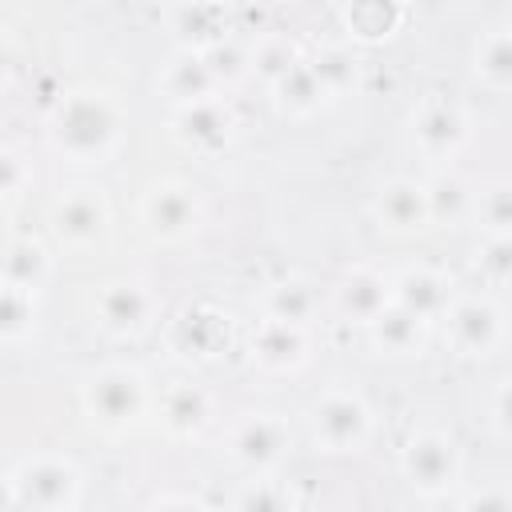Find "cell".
I'll return each mask as SVG.
<instances>
[{"label":"cell","mask_w":512,"mask_h":512,"mask_svg":"<svg viewBox=\"0 0 512 512\" xmlns=\"http://www.w3.org/2000/svg\"><path fill=\"white\" fill-rule=\"evenodd\" d=\"M48 140L56 152L80 164H100L120 144V108L108 92L72 88L56 100L48 120Z\"/></svg>","instance_id":"6da1fadb"},{"label":"cell","mask_w":512,"mask_h":512,"mask_svg":"<svg viewBox=\"0 0 512 512\" xmlns=\"http://www.w3.org/2000/svg\"><path fill=\"white\" fill-rule=\"evenodd\" d=\"M8 504L12 508H36V512H72L80 504V468L64 456H32L20 460L8 480Z\"/></svg>","instance_id":"7a4b0ae2"},{"label":"cell","mask_w":512,"mask_h":512,"mask_svg":"<svg viewBox=\"0 0 512 512\" xmlns=\"http://www.w3.org/2000/svg\"><path fill=\"white\" fill-rule=\"evenodd\" d=\"M84 408L96 424L120 432L128 424H136L148 408V380L128 368V364H108V368H96L88 380H84Z\"/></svg>","instance_id":"3957f363"},{"label":"cell","mask_w":512,"mask_h":512,"mask_svg":"<svg viewBox=\"0 0 512 512\" xmlns=\"http://www.w3.org/2000/svg\"><path fill=\"white\" fill-rule=\"evenodd\" d=\"M312 436L324 452H356L372 436V408L360 392H324L312 404Z\"/></svg>","instance_id":"277c9868"},{"label":"cell","mask_w":512,"mask_h":512,"mask_svg":"<svg viewBox=\"0 0 512 512\" xmlns=\"http://www.w3.org/2000/svg\"><path fill=\"white\" fill-rule=\"evenodd\" d=\"M140 224L152 240L176 244L200 224V196L184 180H156L140 200Z\"/></svg>","instance_id":"5b68a950"},{"label":"cell","mask_w":512,"mask_h":512,"mask_svg":"<svg viewBox=\"0 0 512 512\" xmlns=\"http://www.w3.org/2000/svg\"><path fill=\"white\" fill-rule=\"evenodd\" d=\"M400 468H404V480L424 492V496H440L456 484L460 476V448L452 436L444 432H416L404 452H400Z\"/></svg>","instance_id":"8992f818"},{"label":"cell","mask_w":512,"mask_h":512,"mask_svg":"<svg viewBox=\"0 0 512 512\" xmlns=\"http://www.w3.org/2000/svg\"><path fill=\"white\" fill-rule=\"evenodd\" d=\"M284 448H288V428L272 412H248L228 432V456L252 476L272 472L284 460Z\"/></svg>","instance_id":"52a82bcc"},{"label":"cell","mask_w":512,"mask_h":512,"mask_svg":"<svg viewBox=\"0 0 512 512\" xmlns=\"http://www.w3.org/2000/svg\"><path fill=\"white\" fill-rule=\"evenodd\" d=\"M232 132H236V116L220 96H204L172 108V136L188 152H200V156L224 152Z\"/></svg>","instance_id":"ba28073f"},{"label":"cell","mask_w":512,"mask_h":512,"mask_svg":"<svg viewBox=\"0 0 512 512\" xmlns=\"http://www.w3.org/2000/svg\"><path fill=\"white\" fill-rule=\"evenodd\" d=\"M448 320V340L456 352L464 356H488L500 336H504V316L492 300L484 296H464V300H452V308L444 312Z\"/></svg>","instance_id":"9c48e42d"},{"label":"cell","mask_w":512,"mask_h":512,"mask_svg":"<svg viewBox=\"0 0 512 512\" xmlns=\"http://www.w3.org/2000/svg\"><path fill=\"white\" fill-rule=\"evenodd\" d=\"M152 292L136 280H116V284H104L100 296H96V320L104 332L112 336H136L148 328L152 320Z\"/></svg>","instance_id":"30bf717a"},{"label":"cell","mask_w":512,"mask_h":512,"mask_svg":"<svg viewBox=\"0 0 512 512\" xmlns=\"http://www.w3.org/2000/svg\"><path fill=\"white\" fill-rule=\"evenodd\" d=\"M108 224V204L100 192L92 188H72L64 192L56 204H52V228L64 244L72 248H84V244H96L100 232Z\"/></svg>","instance_id":"8fae6325"},{"label":"cell","mask_w":512,"mask_h":512,"mask_svg":"<svg viewBox=\"0 0 512 512\" xmlns=\"http://www.w3.org/2000/svg\"><path fill=\"white\" fill-rule=\"evenodd\" d=\"M332 300H336L340 316L368 324L372 316H380V312L396 300V292H392V280H388L384 272H376V268H368V264H356V268H348V272L336 280Z\"/></svg>","instance_id":"7c38bea8"},{"label":"cell","mask_w":512,"mask_h":512,"mask_svg":"<svg viewBox=\"0 0 512 512\" xmlns=\"http://www.w3.org/2000/svg\"><path fill=\"white\" fill-rule=\"evenodd\" d=\"M412 132H416V148L428 160H452L468 140V116L456 104L436 100V104H424L416 112Z\"/></svg>","instance_id":"4fadbf2b"},{"label":"cell","mask_w":512,"mask_h":512,"mask_svg":"<svg viewBox=\"0 0 512 512\" xmlns=\"http://www.w3.org/2000/svg\"><path fill=\"white\" fill-rule=\"evenodd\" d=\"M252 356L268 372H296L308 360V324L268 316L252 336Z\"/></svg>","instance_id":"5bb4252c"},{"label":"cell","mask_w":512,"mask_h":512,"mask_svg":"<svg viewBox=\"0 0 512 512\" xmlns=\"http://www.w3.org/2000/svg\"><path fill=\"white\" fill-rule=\"evenodd\" d=\"M376 220L380 228L388 232H416V228H428L432 224V212H428V188L408 180V176H396L388 180L380 192H376Z\"/></svg>","instance_id":"9a60e30c"},{"label":"cell","mask_w":512,"mask_h":512,"mask_svg":"<svg viewBox=\"0 0 512 512\" xmlns=\"http://www.w3.org/2000/svg\"><path fill=\"white\" fill-rule=\"evenodd\" d=\"M216 88H220V80L212 76V68H208V60H204L200 48H180V52H172L168 64L160 68V92L172 100V108H176V104L204 100V96H212Z\"/></svg>","instance_id":"2e32d148"},{"label":"cell","mask_w":512,"mask_h":512,"mask_svg":"<svg viewBox=\"0 0 512 512\" xmlns=\"http://www.w3.org/2000/svg\"><path fill=\"white\" fill-rule=\"evenodd\" d=\"M392 292L404 308H412L416 316L424 320H436L452 308V280L428 264H416V268H404L396 280H392Z\"/></svg>","instance_id":"e0dca14e"},{"label":"cell","mask_w":512,"mask_h":512,"mask_svg":"<svg viewBox=\"0 0 512 512\" xmlns=\"http://www.w3.org/2000/svg\"><path fill=\"white\" fill-rule=\"evenodd\" d=\"M160 420H164V428H168L172 436L192 440V436H200V432L208 428V420H212V396H208L200 384H188V380L168 384L164 396H160Z\"/></svg>","instance_id":"ac0fdd59"},{"label":"cell","mask_w":512,"mask_h":512,"mask_svg":"<svg viewBox=\"0 0 512 512\" xmlns=\"http://www.w3.org/2000/svg\"><path fill=\"white\" fill-rule=\"evenodd\" d=\"M424 316H416L412 308H404L400 300H392L380 316L368 320V336L380 352L388 356H408V352H420L424 348Z\"/></svg>","instance_id":"d6986e66"},{"label":"cell","mask_w":512,"mask_h":512,"mask_svg":"<svg viewBox=\"0 0 512 512\" xmlns=\"http://www.w3.org/2000/svg\"><path fill=\"white\" fill-rule=\"evenodd\" d=\"M224 340H228V320L216 308H204V304L180 312V320L172 328V344L184 356H212Z\"/></svg>","instance_id":"ffe728a7"},{"label":"cell","mask_w":512,"mask_h":512,"mask_svg":"<svg viewBox=\"0 0 512 512\" xmlns=\"http://www.w3.org/2000/svg\"><path fill=\"white\" fill-rule=\"evenodd\" d=\"M52 272V256L36 236H12L4 244V284L40 292Z\"/></svg>","instance_id":"44dd1931"},{"label":"cell","mask_w":512,"mask_h":512,"mask_svg":"<svg viewBox=\"0 0 512 512\" xmlns=\"http://www.w3.org/2000/svg\"><path fill=\"white\" fill-rule=\"evenodd\" d=\"M428 212H432V224H460V220H468L472 212H476V196H472V188H468V180L464 176H456V172H440V176H432L428 184Z\"/></svg>","instance_id":"7402d4cb"},{"label":"cell","mask_w":512,"mask_h":512,"mask_svg":"<svg viewBox=\"0 0 512 512\" xmlns=\"http://www.w3.org/2000/svg\"><path fill=\"white\" fill-rule=\"evenodd\" d=\"M272 92H276V104H280L288 116H312V112L328 100V92H324V84L316 80L308 56H304L296 68H288V72L272 84Z\"/></svg>","instance_id":"603a6c76"},{"label":"cell","mask_w":512,"mask_h":512,"mask_svg":"<svg viewBox=\"0 0 512 512\" xmlns=\"http://www.w3.org/2000/svg\"><path fill=\"white\" fill-rule=\"evenodd\" d=\"M176 32L184 48H208L224 40V4L220 0H184L176 12Z\"/></svg>","instance_id":"cb8c5ba5"},{"label":"cell","mask_w":512,"mask_h":512,"mask_svg":"<svg viewBox=\"0 0 512 512\" xmlns=\"http://www.w3.org/2000/svg\"><path fill=\"white\" fill-rule=\"evenodd\" d=\"M316 304H320V296L304 276L276 280L264 296V312L276 316V320H292V324H308L316 316Z\"/></svg>","instance_id":"d4e9b609"},{"label":"cell","mask_w":512,"mask_h":512,"mask_svg":"<svg viewBox=\"0 0 512 512\" xmlns=\"http://www.w3.org/2000/svg\"><path fill=\"white\" fill-rule=\"evenodd\" d=\"M308 64H312L316 80L324 84L328 100H332V96H348V92H356V84H360V60H356L348 48H340V44H328V48L312 52Z\"/></svg>","instance_id":"484cf974"},{"label":"cell","mask_w":512,"mask_h":512,"mask_svg":"<svg viewBox=\"0 0 512 512\" xmlns=\"http://www.w3.org/2000/svg\"><path fill=\"white\" fill-rule=\"evenodd\" d=\"M476 76L496 92H512V28H496L476 44Z\"/></svg>","instance_id":"4316f807"},{"label":"cell","mask_w":512,"mask_h":512,"mask_svg":"<svg viewBox=\"0 0 512 512\" xmlns=\"http://www.w3.org/2000/svg\"><path fill=\"white\" fill-rule=\"evenodd\" d=\"M32 328H36V292L4 284L0 288V340L20 344Z\"/></svg>","instance_id":"83f0119b"},{"label":"cell","mask_w":512,"mask_h":512,"mask_svg":"<svg viewBox=\"0 0 512 512\" xmlns=\"http://www.w3.org/2000/svg\"><path fill=\"white\" fill-rule=\"evenodd\" d=\"M304 60V52H300V44L296 40H288V36H260L256 44H252V72L260 76V80H268V84H276L288 68H296Z\"/></svg>","instance_id":"f1b7e54d"},{"label":"cell","mask_w":512,"mask_h":512,"mask_svg":"<svg viewBox=\"0 0 512 512\" xmlns=\"http://www.w3.org/2000/svg\"><path fill=\"white\" fill-rule=\"evenodd\" d=\"M396 24H400L396 0H352L348 4V28L364 40H384Z\"/></svg>","instance_id":"f546056e"},{"label":"cell","mask_w":512,"mask_h":512,"mask_svg":"<svg viewBox=\"0 0 512 512\" xmlns=\"http://www.w3.org/2000/svg\"><path fill=\"white\" fill-rule=\"evenodd\" d=\"M200 52H204V60H208V68H212V76L220 84H232V80H240V76L252 72V48H240L228 36L216 40V44H208V48H200Z\"/></svg>","instance_id":"4dcf8cb0"},{"label":"cell","mask_w":512,"mask_h":512,"mask_svg":"<svg viewBox=\"0 0 512 512\" xmlns=\"http://www.w3.org/2000/svg\"><path fill=\"white\" fill-rule=\"evenodd\" d=\"M476 268L492 284H512V232H488V240L476 248Z\"/></svg>","instance_id":"1f68e13d"},{"label":"cell","mask_w":512,"mask_h":512,"mask_svg":"<svg viewBox=\"0 0 512 512\" xmlns=\"http://www.w3.org/2000/svg\"><path fill=\"white\" fill-rule=\"evenodd\" d=\"M476 216L488 232H512V184H492L476 200Z\"/></svg>","instance_id":"d6a6232c"},{"label":"cell","mask_w":512,"mask_h":512,"mask_svg":"<svg viewBox=\"0 0 512 512\" xmlns=\"http://www.w3.org/2000/svg\"><path fill=\"white\" fill-rule=\"evenodd\" d=\"M232 504H236V508H256V512H264V508H284V504H292V496H288V488H280V484H272V480H248V484L232 496Z\"/></svg>","instance_id":"836d02e7"},{"label":"cell","mask_w":512,"mask_h":512,"mask_svg":"<svg viewBox=\"0 0 512 512\" xmlns=\"http://www.w3.org/2000/svg\"><path fill=\"white\" fill-rule=\"evenodd\" d=\"M0 164H4V200L16 204L24 196V188L32 184V168L24 164V156L16 148H4V160Z\"/></svg>","instance_id":"e575fe53"},{"label":"cell","mask_w":512,"mask_h":512,"mask_svg":"<svg viewBox=\"0 0 512 512\" xmlns=\"http://www.w3.org/2000/svg\"><path fill=\"white\" fill-rule=\"evenodd\" d=\"M492 420H496V428H500L504 436H512V376L500 380V388H496V396H492Z\"/></svg>","instance_id":"d590c367"},{"label":"cell","mask_w":512,"mask_h":512,"mask_svg":"<svg viewBox=\"0 0 512 512\" xmlns=\"http://www.w3.org/2000/svg\"><path fill=\"white\" fill-rule=\"evenodd\" d=\"M464 504H472V508H508L512 496L508 492H476V496H464Z\"/></svg>","instance_id":"8d00e7d4"},{"label":"cell","mask_w":512,"mask_h":512,"mask_svg":"<svg viewBox=\"0 0 512 512\" xmlns=\"http://www.w3.org/2000/svg\"><path fill=\"white\" fill-rule=\"evenodd\" d=\"M152 504H160V508H168V504H184V508H192L196 500H192V496H156Z\"/></svg>","instance_id":"74e56055"},{"label":"cell","mask_w":512,"mask_h":512,"mask_svg":"<svg viewBox=\"0 0 512 512\" xmlns=\"http://www.w3.org/2000/svg\"><path fill=\"white\" fill-rule=\"evenodd\" d=\"M228 4H256V0H228Z\"/></svg>","instance_id":"f35d334b"},{"label":"cell","mask_w":512,"mask_h":512,"mask_svg":"<svg viewBox=\"0 0 512 512\" xmlns=\"http://www.w3.org/2000/svg\"><path fill=\"white\" fill-rule=\"evenodd\" d=\"M180 4H184V0H180Z\"/></svg>","instance_id":"ab89813d"}]
</instances>
